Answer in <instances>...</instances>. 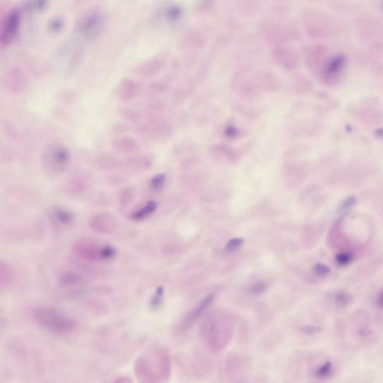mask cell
Masks as SVG:
<instances>
[{"label":"cell","mask_w":383,"mask_h":383,"mask_svg":"<svg viewBox=\"0 0 383 383\" xmlns=\"http://www.w3.org/2000/svg\"><path fill=\"white\" fill-rule=\"evenodd\" d=\"M89 226L91 229L100 234H110L117 228V221L108 213L96 215L91 219Z\"/></svg>","instance_id":"5b68a950"},{"label":"cell","mask_w":383,"mask_h":383,"mask_svg":"<svg viewBox=\"0 0 383 383\" xmlns=\"http://www.w3.org/2000/svg\"><path fill=\"white\" fill-rule=\"evenodd\" d=\"M156 208H157V204L155 201L148 202L144 206L135 210L130 216V219L134 221H141L146 220L155 213Z\"/></svg>","instance_id":"9c48e42d"},{"label":"cell","mask_w":383,"mask_h":383,"mask_svg":"<svg viewBox=\"0 0 383 383\" xmlns=\"http://www.w3.org/2000/svg\"><path fill=\"white\" fill-rule=\"evenodd\" d=\"M73 252L77 258L87 263L110 261L116 257L118 251L110 244L91 239H83L73 245Z\"/></svg>","instance_id":"7a4b0ae2"},{"label":"cell","mask_w":383,"mask_h":383,"mask_svg":"<svg viewBox=\"0 0 383 383\" xmlns=\"http://www.w3.org/2000/svg\"><path fill=\"white\" fill-rule=\"evenodd\" d=\"M102 17L98 13H91L81 19L79 29L84 35L89 37L97 35L102 29Z\"/></svg>","instance_id":"8992f818"},{"label":"cell","mask_w":383,"mask_h":383,"mask_svg":"<svg viewBox=\"0 0 383 383\" xmlns=\"http://www.w3.org/2000/svg\"><path fill=\"white\" fill-rule=\"evenodd\" d=\"M352 260H353V255L350 252H340L335 256V262L342 267L348 265Z\"/></svg>","instance_id":"ac0fdd59"},{"label":"cell","mask_w":383,"mask_h":383,"mask_svg":"<svg viewBox=\"0 0 383 383\" xmlns=\"http://www.w3.org/2000/svg\"><path fill=\"white\" fill-rule=\"evenodd\" d=\"M266 289V285L263 283H259L255 284L252 288H251V293L253 294L257 295L260 293H263Z\"/></svg>","instance_id":"cb8c5ba5"},{"label":"cell","mask_w":383,"mask_h":383,"mask_svg":"<svg viewBox=\"0 0 383 383\" xmlns=\"http://www.w3.org/2000/svg\"><path fill=\"white\" fill-rule=\"evenodd\" d=\"M244 242V239L242 238H234V239H230L226 244V249L228 252H234L242 247Z\"/></svg>","instance_id":"d6986e66"},{"label":"cell","mask_w":383,"mask_h":383,"mask_svg":"<svg viewBox=\"0 0 383 383\" xmlns=\"http://www.w3.org/2000/svg\"><path fill=\"white\" fill-rule=\"evenodd\" d=\"M213 298H214V296L210 294L209 296H206L201 301V303L197 306L196 309L194 310L193 313L192 314L191 319L192 320H194V319L195 320V319H198L200 316H201L204 314V312L210 307V304L213 301Z\"/></svg>","instance_id":"5bb4252c"},{"label":"cell","mask_w":383,"mask_h":383,"mask_svg":"<svg viewBox=\"0 0 383 383\" xmlns=\"http://www.w3.org/2000/svg\"><path fill=\"white\" fill-rule=\"evenodd\" d=\"M314 270L319 276H327L330 273V268L327 265L320 263L316 264L314 265Z\"/></svg>","instance_id":"44dd1931"},{"label":"cell","mask_w":383,"mask_h":383,"mask_svg":"<svg viewBox=\"0 0 383 383\" xmlns=\"http://www.w3.org/2000/svg\"><path fill=\"white\" fill-rule=\"evenodd\" d=\"M115 146L119 151L123 152H136L139 149V146L136 140L130 137H123L115 141Z\"/></svg>","instance_id":"8fae6325"},{"label":"cell","mask_w":383,"mask_h":383,"mask_svg":"<svg viewBox=\"0 0 383 383\" xmlns=\"http://www.w3.org/2000/svg\"><path fill=\"white\" fill-rule=\"evenodd\" d=\"M377 305L379 308L383 309V288L380 293H379V296H378Z\"/></svg>","instance_id":"484cf974"},{"label":"cell","mask_w":383,"mask_h":383,"mask_svg":"<svg viewBox=\"0 0 383 383\" xmlns=\"http://www.w3.org/2000/svg\"><path fill=\"white\" fill-rule=\"evenodd\" d=\"M137 92V86L136 83L130 79H125L117 89L116 94L119 100L128 101L131 100Z\"/></svg>","instance_id":"52a82bcc"},{"label":"cell","mask_w":383,"mask_h":383,"mask_svg":"<svg viewBox=\"0 0 383 383\" xmlns=\"http://www.w3.org/2000/svg\"><path fill=\"white\" fill-rule=\"evenodd\" d=\"M13 277H14V274H13L11 267L7 264L2 261L1 265H0V284H1V286L7 287L11 285L13 281Z\"/></svg>","instance_id":"7c38bea8"},{"label":"cell","mask_w":383,"mask_h":383,"mask_svg":"<svg viewBox=\"0 0 383 383\" xmlns=\"http://www.w3.org/2000/svg\"><path fill=\"white\" fill-rule=\"evenodd\" d=\"M21 17L18 11L13 10L9 11L2 23L1 44L8 46L11 43L17 34Z\"/></svg>","instance_id":"277c9868"},{"label":"cell","mask_w":383,"mask_h":383,"mask_svg":"<svg viewBox=\"0 0 383 383\" xmlns=\"http://www.w3.org/2000/svg\"><path fill=\"white\" fill-rule=\"evenodd\" d=\"M226 135L229 137H234L237 136V130L235 128L233 127H229L227 128L226 132Z\"/></svg>","instance_id":"d4e9b609"},{"label":"cell","mask_w":383,"mask_h":383,"mask_svg":"<svg viewBox=\"0 0 383 383\" xmlns=\"http://www.w3.org/2000/svg\"><path fill=\"white\" fill-rule=\"evenodd\" d=\"M346 63V59L343 55H338L329 62L326 68V74L329 77L335 78L340 75Z\"/></svg>","instance_id":"30bf717a"},{"label":"cell","mask_w":383,"mask_h":383,"mask_svg":"<svg viewBox=\"0 0 383 383\" xmlns=\"http://www.w3.org/2000/svg\"><path fill=\"white\" fill-rule=\"evenodd\" d=\"M334 299H335V304L339 307H346L350 304L352 298L348 293L340 291L335 293Z\"/></svg>","instance_id":"9a60e30c"},{"label":"cell","mask_w":383,"mask_h":383,"mask_svg":"<svg viewBox=\"0 0 383 383\" xmlns=\"http://www.w3.org/2000/svg\"><path fill=\"white\" fill-rule=\"evenodd\" d=\"M71 163V153L66 147L60 144L48 146L42 155V164L47 173L59 175L66 172Z\"/></svg>","instance_id":"3957f363"},{"label":"cell","mask_w":383,"mask_h":383,"mask_svg":"<svg viewBox=\"0 0 383 383\" xmlns=\"http://www.w3.org/2000/svg\"><path fill=\"white\" fill-rule=\"evenodd\" d=\"M332 371H333V367H332V363L331 361H327L317 368L315 375L317 377L324 379V378L329 377L332 374Z\"/></svg>","instance_id":"2e32d148"},{"label":"cell","mask_w":383,"mask_h":383,"mask_svg":"<svg viewBox=\"0 0 383 383\" xmlns=\"http://www.w3.org/2000/svg\"><path fill=\"white\" fill-rule=\"evenodd\" d=\"M51 217L55 223L63 226H71L75 219L72 212L63 208H55L52 210Z\"/></svg>","instance_id":"ba28073f"},{"label":"cell","mask_w":383,"mask_h":383,"mask_svg":"<svg viewBox=\"0 0 383 383\" xmlns=\"http://www.w3.org/2000/svg\"><path fill=\"white\" fill-rule=\"evenodd\" d=\"M166 182V175L160 174L154 176L151 180V187L154 190H158L163 187Z\"/></svg>","instance_id":"ffe728a7"},{"label":"cell","mask_w":383,"mask_h":383,"mask_svg":"<svg viewBox=\"0 0 383 383\" xmlns=\"http://www.w3.org/2000/svg\"><path fill=\"white\" fill-rule=\"evenodd\" d=\"M301 331L305 334H306V335H313L318 333L319 331H320V328L318 327H316V326H307V327L301 328Z\"/></svg>","instance_id":"603a6c76"},{"label":"cell","mask_w":383,"mask_h":383,"mask_svg":"<svg viewBox=\"0 0 383 383\" xmlns=\"http://www.w3.org/2000/svg\"><path fill=\"white\" fill-rule=\"evenodd\" d=\"M164 288L163 287H159V288H156L155 293H154V296H152L151 301H150V306H151V309H156L160 306L163 299H164Z\"/></svg>","instance_id":"e0dca14e"},{"label":"cell","mask_w":383,"mask_h":383,"mask_svg":"<svg viewBox=\"0 0 383 383\" xmlns=\"http://www.w3.org/2000/svg\"><path fill=\"white\" fill-rule=\"evenodd\" d=\"M80 281V275L73 272H65L60 277V283L65 287L73 286Z\"/></svg>","instance_id":"4fadbf2b"},{"label":"cell","mask_w":383,"mask_h":383,"mask_svg":"<svg viewBox=\"0 0 383 383\" xmlns=\"http://www.w3.org/2000/svg\"><path fill=\"white\" fill-rule=\"evenodd\" d=\"M32 316L41 328L55 335H68L77 327L73 317L55 308L38 306L32 310Z\"/></svg>","instance_id":"6da1fadb"},{"label":"cell","mask_w":383,"mask_h":383,"mask_svg":"<svg viewBox=\"0 0 383 383\" xmlns=\"http://www.w3.org/2000/svg\"><path fill=\"white\" fill-rule=\"evenodd\" d=\"M134 196V191L132 188L125 189V191L122 193V201L125 202V204H128L131 201Z\"/></svg>","instance_id":"7402d4cb"}]
</instances>
